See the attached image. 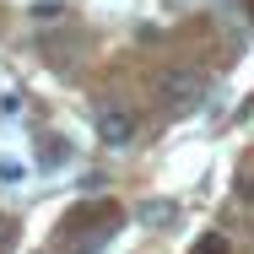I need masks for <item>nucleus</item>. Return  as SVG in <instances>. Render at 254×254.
Returning a JSON list of instances; mask_svg holds the SVG:
<instances>
[{
    "label": "nucleus",
    "mask_w": 254,
    "mask_h": 254,
    "mask_svg": "<svg viewBox=\"0 0 254 254\" xmlns=\"http://www.w3.org/2000/svg\"><path fill=\"white\" fill-rule=\"evenodd\" d=\"M98 141L103 146H130L135 141V114L125 103H103L98 108Z\"/></svg>",
    "instance_id": "obj_2"
},
{
    "label": "nucleus",
    "mask_w": 254,
    "mask_h": 254,
    "mask_svg": "<svg viewBox=\"0 0 254 254\" xmlns=\"http://www.w3.org/2000/svg\"><path fill=\"white\" fill-rule=\"evenodd\" d=\"M195 254H227V238L222 233H205L200 244H195Z\"/></svg>",
    "instance_id": "obj_3"
},
{
    "label": "nucleus",
    "mask_w": 254,
    "mask_h": 254,
    "mask_svg": "<svg viewBox=\"0 0 254 254\" xmlns=\"http://www.w3.org/2000/svg\"><path fill=\"white\" fill-rule=\"evenodd\" d=\"M141 216H146V222H173V205H146Z\"/></svg>",
    "instance_id": "obj_4"
},
{
    "label": "nucleus",
    "mask_w": 254,
    "mask_h": 254,
    "mask_svg": "<svg viewBox=\"0 0 254 254\" xmlns=\"http://www.w3.org/2000/svg\"><path fill=\"white\" fill-rule=\"evenodd\" d=\"M5 238H11V222H5V216H0V249H5Z\"/></svg>",
    "instance_id": "obj_6"
},
{
    "label": "nucleus",
    "mask_w": 254,
    "mask_h": 254,
    "mask_svg": "<svg viewBox=\"0 0 254 254\" xmlns=\"http://www.w3.org/2000/svg\"><path fill=\"white\" fill-rule=\"evenodd\" d=\"M157 98L168 103V108H195V103L205 98V76L195 70V65H173V70H162Z\"/></svg>",
    "instance_id": "obj_1"
},
{
    "label": "nucleus",
    "mask_w": 254,
    "mask_h": 254,
    "mask_svg": "<svg viewBox=\"0 0 254 254\" xmlns=\"http://www.w3.org/2000/svg\"><path fill=\"white\" fill-rule=\"evenodd\" d=\"M16 173H22V168H16V162H11V157H0V184H11V179H16Z\"/></svg>",
    "instance_id": "obj_5"
}]
</instances>
